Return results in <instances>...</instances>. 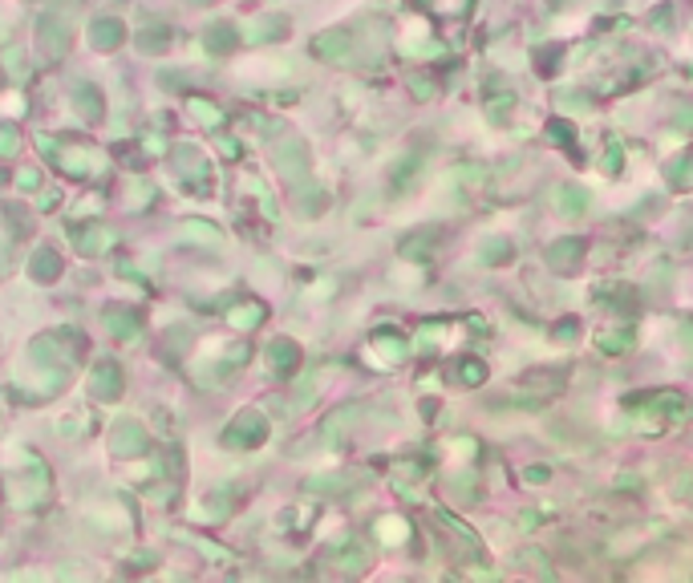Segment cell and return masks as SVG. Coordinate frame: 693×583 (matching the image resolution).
I'll list each match as a JSON object with an SVG mask.
<instances>
[{"mask_svg": "<svg viewBox=\"0 0 693 583\" xmlns=\"http://www.w3.org/2000/svg\"><path fill=\"white\" fill-rule=\"evenodd\" d=\"M49 158H53V166H58L61 174H69V179H94V174H102V166H106V154L86 146V142L53 146Z\"/></svg>", "mask_w": 693, "mask_h": 583, "instance_id": "6da1fadb", "label": "cell"}, {"mask_svg": "<svg viewBox=\"0 0 693 583\" xmlns=\"http://www.w3.org/2000/svg\"><path fill=\"white\" fill-rule=\"evenodd\" d=\"M171 166L195 195L207 199V191H212V163H207V154H203L199 146H191V142L171 146Z\"/></svg>", "mask_w": 693, "mask_h": 583, "instance_id": "7a4b0ae2", "label": "cell"}, {"mask_svg": "<svg viewBox=\"0 0 693 583\" xmlns=\"http://www.w3.org/2000/svg\"><path fill=\"white\" fill-rule=\"evenodd\" d=\"M29 357L37 369H53L58 377H69L77 364V344H65L61 333H45L29 344Z\"/></svg>", "mask_w": 693, "mask_h": 583, "instance_id": "3957f363", "label": "cell"}, {"mask_svg": "<svg viewBox=\"0 0 693 583\" xmlns=\"http://www.w3.org/2000/svg\"><path fill=\"white\" fill-rule=\"evenodd\" d=\"M227 449H260L268 441V418L260 410H240L235 421H227V430L219 433Z\"/></svg>", "mask_w": 693, "mask_h": 583, "instance_id": "277c9868", "label": "cell"}, {"mask_svg": "<svg viewBox=\"0 0 693 583\" xmlns=\"http://www.w3.org/2000/svg\"><path fill=\"white\" fill-rule=\"evenodd\" d=\"M146 449H150V433L142 430V421H118L114 433H110V454L114 458H142Z\"/></svg>", "mask_w": 693, "mask_h": 583, "instance_id": "5b68a950", "label": "cell"}, {"mask_svg": "<svg viewBox=\"0 0 693 583\" xmlns=\"http://www.w3.org/2000/svg\"><path fill=\"white\" fill-rule=\"evenodd\" d=\"M102 325L110 328V336L122 344H135L142 336V312L138 308H126V304H106L102 308Z\"/></svg>", "mask_w": 693, "mask_h": 583, "instance_id": "8992f818", "label": "cell"}, {"mask_svg": "<svg viewBox=\"0 0 693 583\" xmlns=\"http://www.w3.org/2000/svg\"><path fill=\"white\" fill-rule=\"evenodd\" d=\"M37 41H41L49 61H61L69 53V20L58 17V12H45V17L37 20Z\"/></svg>", "mask_w": 693, "mask_h": 583, "instance_id": "52a82bcc", "label": "cell"}, {"mask_svg": "<svg viewBox=\"0 0 693 583\" xmlns=\"http://www.w3.org/2000/svg\"><path fill=\"white\" fill-rule=\"evenodd\" d=\"M276 171L284 174L292 187H300V182L308 179V146L300 142V138H284V142L276 146Z\"/></svg>", "mask_w": 693, "mask_h": 583, "instance_id": "ba28073f", "label": "cell"}, {"mask_svg": "<svg viewBox=\"0 0 693 583\" xmlns=\"http://www.w3.org/2000/svg\"><path fill=\"white\" fill-rule=\"evenodd\" d=\"M122 389H126L122 364L102 361L94 373H89V393H94V402H118V397H122Z\"/></svg>", "mask_w": 693, "mask_h": 583, "instance_id": "9c48e42d", "label": "cell"}, {"mask_svg": "<svg viewBox=\"0 0 693 583\" xmlns=\"http://www.w3.org/2000/svg\"><path fill=\"white\" fill-rule=\"evenodd\" d=\"M73 243H77V251H81V256L97 259V256H106V251L114 248L118 235L106 227V223H86V227L73 231Z\"/></svg>", "mask_w": 693, "mask_h": 583, "instance_id": "30bf717a", "label": "cell"}, {"mask_svg": "<svg viewBox=\"0 0 693 583\" xmlns=\"http://www.w3.org/2000/svg\"><path fill=\"white\" fill-rule=\"evenodd\" d=\"M73 110L81 122H102V114H106V97H102V89L94 86V81H77L73 86Z\"/></svg>", "mask_w": 693, "mask_h": 583, "instance_id": "8fae6325", "label": "cell"}, {"mask_svg": "<svg viewBox=\"0 0 693 583\" xmlns=\"http://www.w3.org/2000/svg\"><path fill=\"white\" fill-rule=\"evenodd\" d=\"M122 41H126V25L118 17H97L94 25H89V45H94L97 53H114Z\"/></svg>", "mask_w": 693, "mask_h": 583, "instance_id": "7c38bea8", "label": "cell"}, {"mask_svg": "<svg viewBox=\"0 0 693 583\" xmlns=\"http://www.w3.org/2000/svg\"><path fill=\"white\" fill-rule=\"evenodd\" d=\"M268 364L276 377H292L300 364V344L289 341V336H276V341H268Z\"/></svg>", "mask_w": 693, "mask_h": 583, "instance_id": "4fadbf2b", "label": "cell"}, {"mask_svg": "<svg viewBox=\"0 0 693 583\" xmlns=\"http://www.w3.org/2000/svg\"><path fill=\"white\" fill-rule=\"evenodd\" d=\"M235 45H240V33H235V25H227V20H215V25H207V33H203V49H207L212 58H227Z\"/></svg>", "mask_w": 693, "mask_h": 583, "instance_id": "5bb4252c", "label": "cell"}, {"mask_svg": "<svg viewBox=\"0 0 693 583\" xmlns=\"http://www.w3.org/2000/svg\"><path fill=\"white\" fill-rule=\"evenodd\" d=\"M284 33H289V17H276V12L256 17L248 25V41H251V45H272V41H280Z\"/></svg>", "mask_w": 693, "mask_h": 583, "instance_id": "9a60e30c", "label": "cell"}, {"mask_svg": "<svg viewBox=\"0 0 693 583\" xmlns=\"http://www.w3.org/2000/svg\"><path fill=\"white\" fill-rule=\"evenodd\" d=\"M61 268H65V259H61L53 248H37L33 259H29V276L37 280V284H53V280L61 276Z\"/></svg>", "mask_w": 693, "mask_h": 583, "instance_id": "2e32d148", "label": "cell"}, {"mask_svg": "<svg viewBox=\"0 0 693 583\" xmlns=\"http://www.w3.org/2000/svg\"><path fill=\"white\" fill-rule=\"evenodd\" d=\"M312 53L325 61H345L349 53H353V41H349V33L333 29V33H320L317 41H312Z\"/></svg>", "mask_w": 693, "mask_h": 583, "instance_id": "e0dca14e", "label": "cell"}, {"mask_svg": "<svg viewBox=\"0 0 693 583\" xmlns=\"http://www.w3.org/2000/svg\"><path fill=\"white\" fill-rule=\"evenodd\" d=\"M264 316H268V308H264L260 300H243V304H231L227 308V325L256 328V325H264Z\"/></svg>", "mask_w": 693, "mask_h": 583, "instance_id": "ac0fdd59", "label": "cell"}, {"mask_svg": "<svg viewBox=\"0 0 693 583\" xmlns=\"http://www.w3.org/2000/svg\"><path fill=\"white\" fill-rule=\"evenodd\" d=\"M183 240L207 243V248H219V243H223V231L215 227V223H207V219H187L183 223Z\"/></svg>", "mask_w": 693, "mask_h": 583, "instance_id": "d6986e66", "label": "cell"}, {"mask_svg": "<svg viewBox=\"0 0 693 583\" xmlns=\"http://www.w3.org/2000/svg\"><path fill=\"white\" fill-rule=\"evenodd\" d=\"M135 45L142 49V53H150V58H158V53L171 49V33L166 29H142V33H135Z\"/></svg>", "mask_w": 693, "mask_h": 583, "instance_id": "ffe728a7", "label": "cell"}, {"mask_svg": "<svg viewBox=\"0 0 693 583\" xmlns=\"http://www.w3.org/2000/svg\"><path fill=\"white\" fill-rule=\"evenodd\" d=\"M187 105H191V114L199 118V122L207 126V130H215V126H223V118H227V114H223V110H219V105H215V102H207V97H199V94H195Z\"/></svg>", "mask_w": 693, "mask_h": 583, "instance_id": "44dd1931", "label": "cell"}, {"mask_svg": "<svg viewBox=\"0 0 693 583\" xmlns=\"http://www.w3.org/2000/svg\"><path fill=\"white\" fill-rule=\"evenodd\" d=\"M126 203H130L135 211H146L154 203V187H150V182H142V179H135V182H130V195H126Z\"/></svg>", "mask_w": 693, "mask_h": 583, "instance_id": "7402d4cb", "label": "cell"}, {"mask_svg": "<svg viewBox=\"0 0 693 583\" xmlns=\"http://www.w3.org/2000/svg\"><path fill=\"white\" fill-rule=\"evenodd\" d=\"M377 539H381V543H402L405 523L402 518H381V523H377Z\"/></svg>", "mask_w": 693, "mask_h": 583, "instance_id": "603a6c76", "label": "cell"}, {"mask_svg": "<svg viewBox=\"0 0 693 583\" xmlns=\"http://www.w3.org/2000/svg\"><path fill=\"white\" fill-rule=\"evenodd\" d=\"M373 344H377V349H385V353H389V361H402V353H405L402 336H385V333H377V336H373Z\"/></svg>", "mask_w": 693, "mask_h": 583, "instance_id": "cb8c5ba5", "label": "cell"}, {"mask_svg": "<svg viewBox=\"0 0 693 583\" xmlns=\"http://www.w3.org/2000/svg\"><path fill=\"white\" fill-rule=\"evenodd\" d=\"M20 154V134L17 130H0V158L9 163V158H17Z\"/></svg>", "mask_w": 693, "mask_h": 583, "instance_id": "d4e9b609", "label": "cell"}, {"mask_svg": "<svg viewBox=\"0 0 693 583\" xmlns=\"http://www.w3.org/2000/svg\"><path fill=\"white\" fill-rule=\"evenodd\" d=\"M248 187H251V195H256V199H260V207H264V215H268V219H276V203H272V195H268V187H264V182H256V179H248Z\"/></svg>", "mask_w": 693, "mask_h": 583, "instance_id": "484cf974", "label": "cell"}, {"mask_svg": "<svg viewBox=\"0 0 693 583\" xmlns=\"http://www.w3.org/2000/svg\"><path fill=\"white\" fill-rule=\"evenodd\" d=\"M17 187H20V191H37V187H41V171H37V166H25V171L17 174Z\"/></svg>", "mask_w": 693, "mask_h": 583, "instance_id": "4316f807", "label": "cell"}, {"mask_svg": "<svg viewBox=\"0 0 693 583\" xmlns=\"http://www.w3.org/2000/svg\"><path fill=\"white\" fill-rule=\"evenodd\" d=\"M0 114H25V102H20V94H4L0 97Z\"/></svg>", "mask_w": 693, "mask_h": 583, "instance_id": "83f0119b", "label": "cell"}, {"mask_svg": "<svg viewBox=\"0 0 693 583\" xmlns=\"http://www.w3.org/2000/svg\"><path fill=\"white\" fill-rule=\"evenodd\" d=\"M0 61H4V69H9L12 77H20V49L17 45L4 49V53H0Z\"/></svg>", "mask_w": 693, "mask_h": 583, "instance_id": "f1b7e54d", "label": "cell"}, {"mask_svg": "<svg viewBox=\"0 0 693 583\" xmlns=\"http://www.w3.org/2000/svg\"><path fill=\"white\" fill-rule=\"evenodd\" d=\"M215 146H219L227 158H240V142L235 138H227V134H215Z\"/></svg>", "mask_w": 693, "mask_h": 583, "instance_id": "f546056e", "label": "cell"}, {"mask_svg": "<svg viewBox=\"0 0 693 583\" xmlns=\"http://www.w3.org/2000/svg\"><path fill=\"white\" fill-rule=\"evenodd\" d=\"M154 564H158V555H135L126 567H130V571H146V567H154Z\"/></svg>", "mask_w": 693, "mask_h": 583, "instance_id": "4dcf8cb0", "label": "cell"}, {"mask_svg": "<svg viewBox=\"0 0 693 583\" xmlns=\"http://www.w3.org/2000/svg\"><path fill=\"white\" fill-rule=\"evenodd\" d=\"M146 150H150V154H163V150H166V138L146 134Z\"/></svg>", "mask_w": 693, "mask_h": 583, "instance_id": "1f68e13d", "label": "cell"}, {"mask_svg": "<svg viewBox=\"0 0 693 583\" xmlns=\"http://www.w3.org/2000/svg\"><path fill=\"white\" fill-rule=\"evenodd\" d=\"M37 207H41V211H53V207H58V191H41Z\"/></svg>", "mask_w": 693, "mask_h": 583, "instance_id": "d6a6232c", "label": "cell"}, {"mask_svg": "<svg viewBox=\"0 0 693 583\" xmlns=\"http://www.w3.org/2000/svg\"><path fill=\"white\" fill-rule=\"evenodd\" d=\"M4 182H9V171H4V166H0V187H4Z\"/></svg>", "mask_w": 693, "mask_h": 583, "instance_id": "836d02e7", "label": "cell"}, {"mask_svg": "<svg viewBox=\"0 0 693 583\" xmlns=\"http://www.w3.org/2000/svg\"><path fill=\"white\" fill-rule=\"evenodd\" d=\"M195 4H212V0H195Z\"/></svg>", "mask_w": 693, "mask_h": 583, "instance_id": "e575fe53", "label": "cell"}]
</instances>
